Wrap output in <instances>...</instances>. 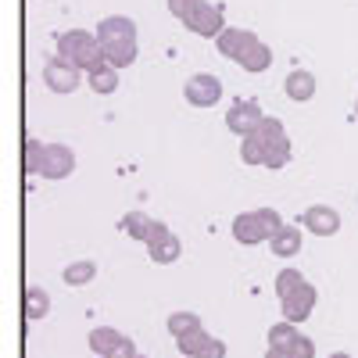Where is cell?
Masks as SVG:
<instances>
[{"label": "cell", "mask_w": 358, "mask_h": 358, "mask_svg": "<svg viewBox=\"0 0 358 358\" xmlns=\"http://www.w3.org/2000/svg\"><path fill=\"white\" fill-rule=\"evenodd\" d=\"M57 57L83 72H94L97 65H104V43L97 40V33H86V29H69V33L57 36Z\"/></svg>", "instance_id": "6da1fadb"}, {"label": "cell", "mask_w": 358, "mask_h": 358, "mask_svg": "<svg viewBox=\"0 0 358 358\" xmlns=\"http://www.w3.org/2000/svg\"><path fill=\"white\" fill-rule=\"evenodd\" d=\"M183 25L190 29L194 36L219 40V36H222V29H226V11H222V4H208V0H201V4L183 18Z\"/></svg>", "instance_id": "7a4b0ae2"}, {"label": "cell", "mask_w": 358, "mask_h": 358, "mask_svg": "<svg viewBox=\"0 0 358 358\" xmlns=\"http://www.w3.org/2000/svg\"><path fill=\"white\" fill-rule=\"evenodd\" d=\"M222 94H226L222 79L212 76V72H197V76H190L187 86H183V97H187L190 108H215V104L222 101Z\"/></svg>", "instance_id": "3957f363"}, {"label": "cell", "mask_w": 358, "mask_h": 358, "mask_svg": "<svg viewBox=\"0 0 358 358\" xmlns=\"http://www.w3.org/2000/svg\"><path fill=\"white\" fill-rule=\"evenodd\" d=\"M79 79H83V69L62 62V57H54V62L43 65V83H47L50 94H57V97L76 94V90H79Z\"/></svg>", "instance_id": "277c9868"}, {"label": "cell", "mask_w": 358, "mask_h": 358, "mask_svg": "<svg viewBox=\"0 0 358 358\" xmlns=\"http://www.w3.org/2000/svg\"><path fill=\"white\" fill-rule=\"evenodd\" d=\"M262 118H265V115H262L258 101L241 97V101H233L229 111H226V129L236 133V136H248V133H255V129L262 126Z\"/></svg>", "instance_id": "5b68a950"}, {"label": "cell", "mask_w": 358, "mask_h": 358, "mask_svg": "<svg viewBox=\"0 0 358 358\" xmlns=\"http://www.w3.org/2000/svg\"><path fill=\"white\" fill-rule=\"evenodd\" d=\"M301 229H308L312 236H334L341 229V212L330 204H312L301 212Z\"/></svg>", "instance_id": "8992f818"}, {"label": "cell", "mask_w": 358, "mask_h": 358, "mask_svg": "<svg viewBox=\"0 0 358 358\" xmlns=\"http://www.w3.org/2000/svg\"><path fill=\"white\" fill-rule=\"evenodd\" d=\"M76 172V151L69 143H47V158H43V179H69Z\"/></svg>", "instance_id": "52a82bcc"}, {"label": "cell", "mask_w": 358, "mask_h": 358, "mask_svg": "<svg viewBox=\"0 0 358 358\" xmlns=\"http://www.w3.org/2000/svg\"><path fill=\"white\" fill-rule=\"evenodd\" d=\"M258 36L251 33V29H241V25H226L222 36L215 40V50L226 57V62H241V57L248 54V47L255 43Z\"/></svg>", "instance_id": "ba28073f"}, {"label": "cell", "mask_w": 358, "mask_h": 358, "mask_svg": "<svg viewBox=\"0 0 358 358\" xmlns=\"http://www.w3.org/2000/svg\"><path fill=\"white\" fill-rule=\"evenodd\" d=\"M315 301H319V294H315V287H312V283L297 287L290 297H283V301H280L283 319H287V322H305V319L315 312Z\"/></svg>", "instance_id": "9c48e42d"}, {"label": "cell", "mask_w": 358, "mask_h": 358, "mask_svg": "<svg viewBox=\"0 0 358 358\" xmlns=\"http://www.w3.org/2000/svg\"><path fill=\"white\" fill-rule=\"evenodd\" d=\"M233 241L244 244V248H258V244H268V233L258 219V212H241L233 219Z\"/></svg>", "instance_id": "30bf717a"}, {"label": "cell", "mask_w": 358, "mask_h": 358, "mask_svg": "<svg viewBox=\"0 0 358 358\" xmlns=\"http://www.w3.org/2000/svg\"><path fill=\"white\" fill-rule=\"evenodd\" d=\"M315 90H319V83H315V76H312L308 69H294V72H287V79H283V94H287L294 104L312 101Z\"/></svg>", "instance_id": "8fae6325"}, {"label": "cell", "mask_w": 358, "mask_h": 358, "mask_svg": "<svg viewBox=\"0 0 358 358\" xmlns=\"http://www.w3.org/2000/svg\"><path fill=\"white\" fill-rule=\"evenodd\" d=\"M97 40H136V22L129 15H108L97 25Z\"/></svg>", "instance_id": "7c38bea8"}, {"label": "cell", "mask_w": 358, "mask_h": 358, "mask_svg": "<svg viewBox=\"0 0 358 358\" xmlns=\"http://www.w3.org/2000/svg\"><path fill=\"white\" fill-rule=\"evenodd\" d=\"M47 312H50V294L43 290V287H25V294H22V315H25V322H40V319H47Z\"/></svg>", "instance_id": "4fadbf2b"}, {"label": "cell", "mask_w": 358, "mask_h": 358, "mask_svg": "<svg viewBox=\"0 0 358 358\" xmlns=\"http://www.w3.org/2000/svg\"><path fill=\"white\" fill-rule=\"evenodd\" d=\"M136 54H140L136 40H104V62L115 65L118 72L129 69V65L136 62Z\"/></svg>", "instance_id": "5bb4252c"}, {"label": "cell", "mask_w": 358, "mask_h": 358, "mask_svg": "<svg viewBox=\"0 0 358 358\" xmlns=\"http://www.w3.org/2000/svg\"><path fill=\"white\" fill-rule=\"evenodd\" d=\"M236 65H241L244 72H251V76H262V72L273 69V47H268L265 40H255V43L248 47V54H244Z\"/></svg>", "instance_id": "9a60e30c"}, {"label": "cell", "mask_w": 358, "mask_h": 358, "mask_svg": "<svg viewBox=\"0 0 358 358\" xmlns=\"http://www.w3.org/2000/svg\"><path fill=\"white\" fill-rule=\"evenodd\" d=\"M268 251H273L276 258H294V255H301V226H283L273 241H268Z\"/></svg>", "instance_id": "2e32d148"}, {"label": "cell", "mask_w": 358, "mask_h": 358, "mask_svg": "<svg viewBox=\"0 0 358 358\" xmlns=\"http://www.w3.org/2000/svg\"><path fill=\"white\" fill-rule=\"evenodd\" d=\"M147 255H151V262H158V265H172L179 255H183V241H179L176 233H165V236L147 244Z\"/></svg>", "instance_id": "e0dca14e"}, {"label": "cell", "mask_w": 358, "mask_h": 358, "mask_svg": "<svg viewBox=\"0 0 358 358\" xmlns=\"http://www.w3.org/2000/svg\"><path fill=\"white\" fill-rule=\"evenodd\" d=\"M122 337L126 334H118L115 330V326H94V330H90V351H94V355H101V358H108L118 344H122Z\"/></svg>", "instance_id": "ac0fdd59"}, {"label": "cell", "mask_w": 358, "mask_h": 358, "mask_svg": "<svg viewBox=\"0 0 358 358\" xmlns=\"http://www.w3.org/2000/svg\"><path fill=\"white\" fill-rule=\"evenodd\" d=\"M43 158H47V143L36 136H25L22 143V172L25 176H40L43 172Z\"/></svg>", "instance_id": "d6986e66"}, {"label": "cell", "mask_w": 358, "mask_h": 358, "mask_svg": "<svg viewBox=\"0 0 358 358\" xmlns=\"http://www.w3.org/2000/svg\"><path fill=\"white\" fill-rule=\"evenodd\" d=\"M86 83H90V90H94V94L111 97L115 90H118V69L104 62V65H97L94 72H86Z\"/></svg>", "instance_id": "ffe728a7"}, {"label": "cell", "mask_w": 358, "mask_h": 358, "mask_svg": "<svg viewBox=\"0 0 358 358\" xmlns=\"http://www.w3.org/2000/svg\"><path fill=\"white\" fill-rule=\"evenodd\" d=\"M151 226H155V219L147 215V212H140V208H133V212L122 215V233L133 236V241H143V244H147V236H151Z\"/></svg>", "instance_id": "44dd1931"}, {"label": "cell", "mask_w": 358, "mask_h": 358, "mask_svg": "<svg viewBox=\"0 0 358 358\" xmlns=\"http://www.w3.org/2000/svg\"><path fill=\"white\" fill-rule=\"evenodd\" d=\"M62 280H65L69 287H86V283H94V280H97V262L83 258V262L65 265V268H62Z\"/></svg>", "instance_id": "7402d4cb"}, {"label": "cell", "mask_w": 358, "mask_h": 358, "mask_svg": "<svg viewBox=\"0 0 358 358\" xmlns=\"http://www.w3.org/2000/svg\"><path fill=\"white\" fill-rule=\"evenodd\" d=\"M265 155H268V143L258 136V129L241 136V162L244 165H265Z\"/></svg>", "instance_id": "603a6c76"}, {"label": "cell", "mask_w": 358, "mask_h": 358, "mask_svg": "<svg viewBox=\"0 0 358 358\" xmlns=\"http://www.w3.org/2000/svg\"><path fill=\"white\" fill-rule=\"evenodd\" d=\"M215 337L212 334H208L204 330V326H201V330H190V334H183V337H179L176 344H179V351H183V358H194V355H201L208 344H212Z\"/></svg>", "instance_id": "cb8c5ba5"}, {"label": "cell", "mask_w": 358, "mask_h": 358, "mask_svg": "<svg viewBox=\"0 0 358 358\" xmlns=\"http://www.w3.org/2000/svg\"><path fill=\"white\" fill-rule=\"evenodd\" d=\"M201 315L197 312H172L169 315V334L179 341V337H183V334H190V330H201Z\"/></svg>", "instance_id": "d4e9b609"}, {"label": "cell", "mask_w": 358, "mask_h": 358, "mask_svg": "<svg viewBox=\"0 0 358 358\" xmlns=\"http://www.w3.org/2000/svg\"><path fill=\"white\" fill-rule=\"evenodd\" d=\"M305 283H308V280H305L301 273H297L294 265L280 268V273H276V294H280V301H283V297H290L297 287H305Z\"/></svg>", "instance_id": "484cf974"}, {"label": "cell", "mask_w": 358, "mask_h": 358, "mask_svg": "<svg viewBox=\"0 0 358 358\" xmlns=\"http://www.w3.org/2000/svg\"><path fill=\"white\" fill-rule=\"evenodd\" d=\"M301 334L297 330V322H276V326H268V348H290V341Z\"/></svg>", "instance_id": "4316f807"}, {"label": "cell", "mask_w": 358, "mask_h": 358, "mask_svg": "<svg viewBox=\"0 0 358 358\" xmlns=\"http://www.w3.org/2000/svg\"><path fill=\"white\" fill-rule=\"evenodd\" d=\"M290 162V136L268 143V155H265V169H287Z\"/></svg>", "instance_id": "83f0119b"}, {"label": "cell", "mask_w": 358, "mask_h": 358, "mask_svg": "<svg viewBox=\"0 0 358 358\" xmlns=\"http://www.w3.org/2000/svg\"><path fill=\"white\" fill-rule=\"evenodd\" d=\"M258 136H262L265 143H276V140H283V136H287V126L280 122V118L265 115V118H262V126H258Z\"/></svg>", "instance_id": "f1b7e54d"}, {"label": "cell", "mask_w": 358, "mask_h": 358, "mask_svg": "<svg viewBox=\"0 0 358 358\" xmlns=\"http://www.w3.org/2000/svg\"><path fill=\"white\" fill-rule=\"evenodd\" d=\"M255 212H258V219H262V226H265V233H268V241H273V236L287 226V222H283V215L276 212V208H255Z\"/></svg>", "instance_id": "f546056e"}, {"label": "cell", "mask_w": 358, "mask_h": 358, "mask_svg": "<svg viewBox=\"0 0 358 358\" xmlns=\"http://www.w3.org/2000/svg\"><path fill=\"white\" fill-rule=\"evenodd\" d=\"M287 355H290V358H315V341L305 337V334H297V337L290 341Z\"/></svg>", "instance_id": "4dcf8cb0"}, {"label": "cell", "mask_w": 358, "mask_h": 358, "mask_svg": "<svg viewBox=\"0 0 358 358\" xmlns=\"http://www.w3.org/2000/svg\"><path fill=\"white\" fill-rule=\"evenodd\" d=\"M165 4H169V11H172L179 22H183V18H187V15H190L197 4H201V0H165Z\"/></svg>", "instance_id": "1f68e13d"}, {"label": "cell", "mask_w": 358, "mask_h": 358, "mask_svg": "<svg viewBox=\"0 0 358 358\" xmlns=\"http://www.w3.org/2000/svg\"><path fill=\"white\" fill-rule=\"evenodd\" d=\"M226 351H229V348H226V341H219V337H215L212 344H208L201 355H194V358H226Z\"/></svg>", "instance_id": "d6a6232c"}, {"label": "cell", "mask_w": 358, "mask_h": 358, "mask_svg": "<svg viewBox=\"0 0 358 358\" xmlns=\"http://www.w3.org/2000/svg\"><path fill=\"white\" fill-rule=\"evenodd\" d=\"M136 355H140V351H136V344H133L129 337H122V344H118L108 358H136Z\"/></svg>", "instance_id": "836d02e7"}, {"label": "cell", "mask_w": 358, "mask_h": 358, "mask_svg": "<svg viewBox=\"0 0 358 358\" xmlns=\"http://www.w3.org/2000/svg\"><path fill=\"white\" fill-rule=\"evenodd\" d=\"M265 358H290V355H287V348H268Z\"/></svg>", "instance_id": "e575fe53"}, {"label": "cell", "mask_w": 358, "mask_h": 358, "mask_svg": "<svg viewBox=\"0 0 358 358\" xmlns=\"http://www.w3.org/2000/svg\"><path fill=\"white\" fill-rule=\"evenodd\" d=\"M330 358H355V355H348V351H334Z\"/></svg>", "instance_id": "d590c367"}, {"label": "cell", "mask_w": 358, "mask_h": 358, "mask_svg": "<svg viewBox=\"0 0 358 358\" xmlns=\"http://www.w3.org/2000/svg\"><path fill=\"white\" fill-rule=\"evenodd\" d=\"M355 118H358V101H355Z\"/></svg>", "instance_id": "8d00e7d4"}, {"label": "cell", "mask_w": 358, "mask_h": 358, "mask_svg": "<svg viewBox=\"0 0 358 358\" xmlns=\"http://www.w3.org/2000/svg\"><path fill=\"white\" fill-rule=\"evenodd\" d=\"M136 358H147V355H136Z\"/></svg>", "instance_id": "74e56055"}]
</instances>
